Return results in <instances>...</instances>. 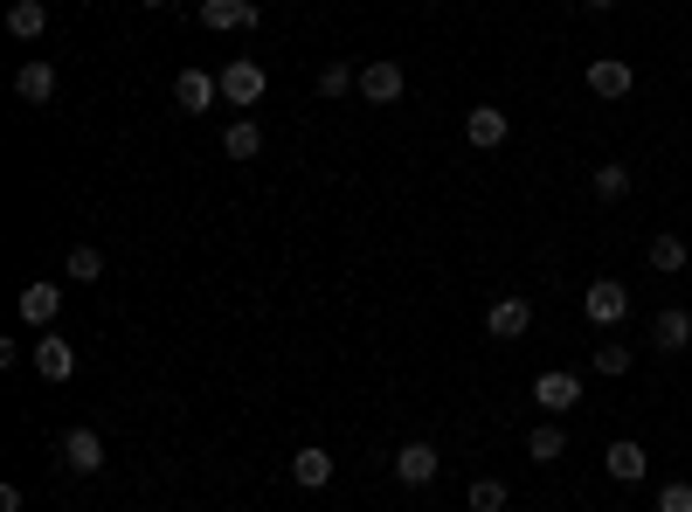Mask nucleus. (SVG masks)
I'll use <instances>...</instances> for the list:
<instances>
[{
	"mask_svg": "<svg viewBox=\"0 0 692 512\" xmlns=\"http://www.w3.org/2000/svg\"><path fill=\"white\" fill-rule=\"evenodd\" d=\"M582 312H588V326H624V319H630V291H624V277H596V285L582 291Z\"/></svg>",
	"mask_w": 692,
	"mask_h": 512,
	"instance_id": "f257e3e1",
	"label": "nucleus"
},
{
	"mask_svg": "<svg viewBox=\"0 0 692 512\" xmlns=\"http://www.w3.org/2000/svg\"><path fill=\"white\" fill-rule=\"evenodd\" d=\"M264 90H270V84H264V63H249V56H236V63H228V70H222V97H228V105H236L243 118H249L256 105H264Z\"/></svg>",
	"mask_w": 692,
	"mask_h": 512,
	"instance_id": "f03ea898",
	"label": "nucleus"
},
{
	"mask_svg": "<svg viewBox=\"0 0 692 512\" xmlns=\"http://www.w3.org/2000/svg\"><path fill=\"white\" fill-rule=\"evenodd\" d=\"M533 402H541L547 416H568V408L582 402V374H568V367H541V374H533Z\"/></svg>",
	"mask_w": 692,
	"mask_h": 512,
	"instance_id": "7ed1b4c3",
	"label": "nucleus"
},
{
	"mask_svg": "<svg viewBox=\"0 0 692 512\" xmlns=\"http://www.w3.org/2000/svg\"><path fill=\"white\" fill-rule=\"evenodd\" d=\"M215 97H222V76H209V70H181L173 76V105H181L188 118H201Z\"/></svg>",
	"mask_w": 692,
	"mask_h": 512,
	"instance_id": "20e7f679",
	"label": "nucleus"
},
{
	"mask_svg": "<svg viewBox=\"0 0 692 512\" xmlns=\"http://www.w3.org/2000/svg\"><path fill=\"white\" fill-rule=\"evenodd\" d=\"M256 21H264V8H256V0H201V29H215V35L256 29Z\"/></svg>",
	"mask_w": 692,
	"mask_h": 512,
	"instance_id": "39448f33",
	"label": "nucleus"
},
{
	"mask_svg": "<svg viewBox=\"0 0 692 512\" xmlns=\"http://www.w3.org/2000/svg\"><path fill=\"white\" fill-rule=\"evenodd\" d=\"M630 84H637V70H630L624 56H596V63H588V90H596L603 105H617V97H630Z\"/></svg>",
	"mask_w": 692,
	"mask_h": 512,
	"instance_id": "423d86ee",
	"label": "nucleus"
},
{
	"mask_svg": "<svg viewBox=\"0 0 692 512\" xmlns=\"http://www.w3.org/2000/svg\"><path fill=\"white\" fill-rule=\"evenodd\" d=\"M402 90H408L402 63L381 56V63H368V70H361V97H368V105H402Z\"/></svg>",
	"mask_w": 692,
	"mask_h": 512,
	"instance_id": "0eeeda50",
	"label": "nucleus"
},
{
	"mask_svg": "<svg viewBox=\"0 0 692 512\" xmlns=\"http://www.w3.org/2000/svg\"><path fill=\"white\" fill-rule=\"evenodd\" d=\"M603 471L617 478V484H645L651 478V457H645V444H630V437H617L603 450Z\"/></svg>",
	"mask_w": 692,
	"mask_h": 512,
	"instance_id": "6e6552de",
	"label": "nucleus"
},
{
	"mask_svg": "<svg viewBox=\"0 0 692 512\" xmlns=\"http://www.w3.org/2000/svg\"><path fill=\"white\" fill-rule=\"evenodd\" d=\"M63 465L70 471H105V437H97V429H84V423H76V429H63Z\"/></svg>",
	"mask_w": 692,
	"mask_h": 512,
	"instance_id": "1a4fd4ad",
	"label": "nucleus"
},
{
	"mask_svg": "<svg viewBox=\"0 0 692 512\" xmlns=\"http://www.w3.org/2000/svg\"><path fill=\"white\" fill-rule=\"evenodd\" d=\"M651 346H658V353H685V346H692V312H685V305H658Z\"/></svg>",
	"mask_w": 692,
	"mask_h": 512,
	"instance_id": "9d476101",
	"label": "nucleus"
},
{
	"mask_svg": "<svg viewBox=\"0 0 692 512\" xmlns=\"http://www.w3.org/2000/svg\"><path fill=\"white\" fill-rule=\"evenodd\" d=\"M465 139H471V146H485V152H499V146L512 139V118H505L499 105H478V111L465 118Z\"/></svg>",
	"mask_w": 692,
	"mask_h": 512,
	"instance_id": "9b49d317",
	"label": "nucleus"
},
{
	"mask_svg": "<svg viewBox=\"0 0 692 512\" xmlns=\"http://www.w3.org/2000/svg\"><path fill=\"white\" fill-rule=\"evenodd\" d=\"M395 478L416 484V492H423V484H437V444H402L395 450Z\"/></svg>",
	"mask_w": 692,
	"mask_h": 512,
	"instance_id": "f8f14e48",
	"label": "nucleus"
},
{
	"mask_svg": "<svg viewBox=\"0 0 692 512\" xmlns=\"http://www.w3.org/2000/svg\"><path fill=\"white\" fill-rule=\"evenodd\" d=\"M14 312L29 319V326H42V332H49V319L63 312V285H49V277H42V285H29V291L14 298Z\"/></svg>",
	"mask_w": 692,
	"mask_h": 512,
	"instance_id": "ddd939ff",
	"label": "nucleus"
},
{
	"mask_svg": "<svg viewBox=\"0 0 692 512\" xmlns=\"http://www.w3.org/2000/svg\"><path fill=\"white\" fill-rule=\"evenodd\" d=\"M35 367H42V381H70L76 374V346L63 340V332H42L35 340Z\"/></svg>",
	"mask_w": 692,
	"mask_h": 512,
	"instance_id": "4468645a",
	"label": "nucleus"
},
{
	"mask_svg": "<svg viewBox=\"0 0 692 512\" xmlns=\"http://www.w3.org/2000/svg\"><path fill=\"white\" fill-rule=\"evenodd\" d=\"M526 326H533V305L526 298H499L492 312H485V332H492V340H520Z\"/></svg>",
	"mask_w": 692,
	"mask_h": 512,
	"instance_id": "2eb2a0df",
	"label": "nucleus"
},
{
	"mask_svg": "<svg viewBox=\"0 0 692 512\" xmlns=\"http://www.w3.org/2000/svg\"><path fill=\"white\" fill-rule=\"evenodd\" d=\"M291 484H305V492H326V484H332V457H326L319 444H305V450L291 457Z\"/></svg>",
	"mask_w": 692,
	"mask_h": 512,
	"instance_id": "dca6fc26",
	"label": "nucleus"
},
{
	"mask_svg": "<svg viewBox=\"0 0 692 512\" xmlns=\"http://www.w3.org/2000/svg\"><path fill=\"white\" fill-rule=\"evenodd\" d=\"M14 97L21 105H49V97H56V70L49 63H21L14 70Z\"/></svg>",
	"mask_w": 692,
	"mask_h": 512,
	"instance_id": "f3484780",
	"label": "nucleus"
},
{
	"mask_svg": "<svg viewBox=\"0 0 692 512\" xmlns=\"http://www.w3.org/2000/svg\"><path fill=\"white\" fill-rule=\"evenodd\" d=\"M8 35L42 42L49 35V8H42V0H14V8H8Z\"/></svg>",
	"mask_w": 692,
	"mask_h": 512,
	"instance_id": "a211bd4d",
	"label": "nucleus"
},
{
	"mask_svg": "<svg viewBox=\"0 0 692 512\" xmlns=\"http://www.w3.org/2000/svg\"><path fill=\"white\" fill-rule=\"evenodd\" d=\"M561 450H568V429H561V423H533L526 429V457H533V465H554Z\"/></svg>",
	"mask_w": 692,
	"mask_h": 512,
	"instance_id": "6ab92c4d",
	"label": "nucleus"
},
{
	"mask_svg": "<svg viewBox=\"0 0 692 512\" xmlns=\"http://www.w3.org/2000/svg\"><path fill=\"white\" fill-rule=\"evenodd\" d=\"M222 152H228V160H256V152H264L256 118H236V125H228V132H222Z\"/></svg>",
	"mask_w": 692,
	"mask_h": 512,
	"instance_id": "aec40b11",
	"label": "nucleus"
},
{
	"mask_svg": "<svg viewBox=\"0 0 692 512\" xmlns=\"http://www.w3.org/2000/svg\"><path fill=\"white\" fill-rule=\"evenodd\" d=\"M63 277H70V285H97V277H105V256H97L91 243H76V249L63 256Z\"/></svg>",
	"mask_w": 692,
	"mask_h": 512,
	"instance_id": "412c9836",
	"label": "nucleus"
},
{
	"mask_svg": "<svg viewBox=\"0 0 692 512\" xmlns=\"http://www.w3.org/2000/svg\"><path fill=\"white\" fill-rule=\"evenodd\" d=\"M645 264H651V270H664V277H679V270H685V243H679V236H651Z\"/></svg>",
	"mask_w": 692,
	"mask_h": 512,
	"instance_id": "4be33fe9",
	"label": "nucleus"
},
{
	"mask_svg": "<svg viewBox=\"0 0 692 512\" xmlns=\"http://www.w3.org/2000/svg\"><path fill=\"white\" fill-rule=\"evenodd\" d=\"M347 90H361V70L353 63H326L319 70V97H347Z\"/></svg>",
	"mask_w": 692,
	"mask_h": 512,
	"instance_id": "5701e85b",
	"label": "nucleus"
},
{
	"mask_svg": "<svg viewBox=\"0 0 692 512\" xmlns=\"http://www.w3.org/2000/svg\"><path fill=\"white\" fill-rule=\"evenodd\" d=\"M624 194H630V167L603 160V167H596V201H624Z\"/></svg>",
	"mask_w": 692,
	"mask_h": 512,
	"instance_id": "b1692460",
	"label": "nucleus"
},
{
	"mask_svg": "<svg viewBox=\"0 0 692 512\" xmlns=\"http://www.w3.org/2000/svg\"><path fill=\"white\" fill-rule=\"evenodd\" d=\"M465 499H471V512H505L512 492H505L499 478H471V492H465Z\"/></svg>",
	"mask_w": 692,
	"mask_h": 512,
	"instance_id": "393cba45",
	"label": "nucleus"
},
{
	"mask_svg": "<svg viewBox=\"0 0 692 512\" xmlns=\"http://www.w3.org/2000/svg\"><path fill=\"white\" fill-rule=\"evenodd\" d=\"M596 374H603V381L630 374V346H617V340H609V346H596Z\"/></svg>",
	"mask_w": 692,
	"mask_h": 512,
	"instance_id": "a878e982",
	"label": "nucleus"
},
{
	"mask_svg": "<svg viewBox=\"0 0 692 512\" xmlns=\"http://www.w3.org/2000/svg\"><path fill=\"white\" fill-rule=\"evenodd\" d=\"M658 512H692V484H685V478H672V484L658 492Z\"/></svg>",
	"mask_w": 692,
	"mask_h": 512,
	"instance_id": "bb28decb",
	"label": "nucleus"
},
{
	"mask_svg": "<svg viewBox=\"0 0 692 512\" xmlns=\"http://www.w3.org/2000/svg\"><path fill=\"white\" fill-rule=\"evenodd\" d=\"M0 512H21V484H0Z\"/></svg>",
	"mask_w": 692,
	"mask_h": 512,
	"instance_id": "cd10ccee",
	"label": "nucleus"
},
{
	"mask_svg": "<svg viewBox=\"0 0 692 512\" xmlns=\"http://www.w3.org/2000/svg\"><path fill=\"white\" fill-rule=\"evenodd\" d=\"M582 8H617V0H582Z\"/></svg>",
	"mask_w": 692,
	"mask_h": 512,
	"instance_id": "c85d7f7f",
	"label": "nucleus"
},
{
	"mask_svg": "<svg viewBox=\"0 0 692 512\" xmlns=\"http://www.w3.org/2000/svg\"><path fill=\"white\" fill-rule=\"evenodd\" d=\"M139 8H167V0H139Z\"/></svg>",
	"mask_w": 692,
	"mask_h": 512,
	"instance_id": "c756f323",
	"label": "nucleus"
}]
</instances>
